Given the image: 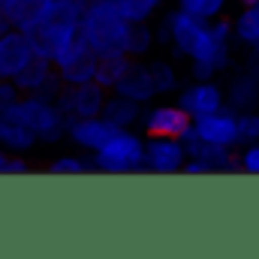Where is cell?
Here are the masks:
<instances>
[{"label": "cell", "mask_w": 259, "mask_h": 259, "mask_svg": "<svg viewBox=\"0 0 259 259\" xmlns=\"http://www.w3.org/2000/svg\"><path fill=\"white\" fill-rule=\"evenodd\" d=\"M84 6H88V0H52L49 15L33 30H27V42H30L36 58H49L52 64L61 58V52L78 33V21H81Z\"/></svg>", "instance_id": "6da1fadb"}, {"label": "cell", "mask_w": 259, "mask_h": 259, "mask_svg": "<svg viewBox=\"0 0 259 259\" xmlns=\"http://www.w3.org/2000/svg\"><path fill=\"white\" fill-rule=\"evenodd\" d=\"M78 30L91 52L97 58H112V55H127V30L130 21L106 0H88Z\"/></svg>", "instance_id": "7a4b0ae2"}, {"label": "cell", "mask_w": 259, "mask_h": 259, "mask_svg": "<svg viewBox=\"0 0 259 259\" xmlns=\"http://www.w3.org/2000/svg\"><path fill=\"white\" fill-rule=\"evenodd\" d=\"M142 151H145V136L133 130H115L103 148L91 154L94 172L106 175H136L142 172Z\"/></svg>", "instance_id": "3957f363"}, {"label": "cell", "mask_w": 259, "mask_h": 259, "mask_svg": "<svg viewBox=\"0 0 259 259\" xmlns=\"http://www.w3.org/2000/svg\"><path fill=\"white\" fill-rule=\"evenodd\" d=\"M9 121L21 124L24 130H30L42 145H58L64 142V115L55 109L52 100H42L36 94H21L15 100V106L9 112H3Z\"/></svg>", "instance_id": "277c9868"}, {"label": "cell", "mask_w": 259, "mask_h": 259, "mask_svg": "<svg viewBox=\"0 0 259 259\" xmlns=\"http://www.w3.org/2000/svg\"><path fill=\"white\" fill-rule=\"evenodd\" d=\"M109 91L97 81H84V84H64L55 97V109L64 118H94L103 112Z\"/></svg>", "instance_id": "5b68a950"}, {"label": "cell", "mask_w": 259, "mask_h": 259, "mask_svg": "<svg viewBox=\"0 0 259 259\" xmlns=\"http://www.w3.org/2000/svg\"><path fill=\"white\" fill-rule=\"evenodd\" d=\"M97 64H100V58L91 52V46L84 42V36L78 30L72 36V42L61 52V58L55 61V72L64 84H84V81L97 78Z\"/></svg>", "instance_id": "8992f818"}, {"label": "cell", "mask_w": 259, "mask_h": 259, "mask_svg": "<svg viewBox=\"0 0 259 259\" xmlns=\"http://www.w3.org/2000/svg\"><path fill=\"white\" fill-rule=\"evenodd\" d=\"M187 154L178 136H145V151H142V172L154 175H175L181 172Z\"/></svg>", "instance_id": "52a82bcc"}, {"label": "cell", "mask_w": 259, "mask_h": 259, "mask_svg": "<svg viewBox=\"0 0 259 259\" xmlns=\"http://www.w3.org/2000/svg\"><path fill=\"white\" fill-rule=\"evenodd\" d=\"M175 94H178L175 106H178L190 121L208 115V112H217V109L223 106V84H220L217 78H190V84L178 88Z\"/></svg>", "instance_id": "ba28073f"}, {"label": "cell", "mask_w": 259, "mask_h": 259, "mask_svg": "<svg viewBox=\"0 0 259 259\" xmlns=\"http://www.w3.org/2000/svg\"><path fill=\"white\" fill-rule=\"evenodd\" d=\"M190 124V118L175 106V103H145L139 130L145 136H181V130Z\"/></svg>", "instance_id": "9c48e42d"}, {"label": "cell", "mask_w": 259, "mask_h": 259, "mask_svg": "<svg viewBox=\"0 0 259 259\" xmlns=\"http://www.w3.org/2000/svg\"><path fill=\"white\" fill-rule=\"evenodd\" d=\"M193 130L202 142L220 145V148H238V133H235V112L229 106H220L217 112H208L193 121Z\"/></svg>", "instance_id": "30bf717a"}, {"label": "cell", "mask_w": 259, "mask_h": 259, "mask_svg": "<svg viewBox=\"0 0 259 259\" xmlns=\"http://www.w3.org/2000/svg\"><path fill=\"white\" fill-rule=\"evenodd\" d=\"M112 133H115V127L109 121H103L100 115H94V118H66L64 121V139L72 142L75 148H81V151H91V154L97 148H103Z\"/></svg>", "instance_id": "8fae6325"}, {"label": "cell", "mask_w": 259, "mask_h": 259, "mask_svg": "<svg viewBox=\"0 0 259 259\" xmlns=\"http://www.w3.org/2000/svg\"><path fill=\"white\" fill-rule=\"evenodd\" d=\"M30 58H33V49L27 42V33L3 27L0 30V78H15Z\"/></svg>", "instance_id": "7c38bea8"}, {"label": "cell", "mask_w": 259, "mask_h": 259, "mask_svg": "<svg viewBox=\"0 0 259 259\" xmlns=\"http://www.w3.org/2000/svg\"><path fill=\"white\" fill-rule=\"evenodd\" d=\"M223 106L232 112H256L259 109V75L247 72L244 66L235 69L223 88Z\"/></svg>", "instance_id": "4fadbf2b"}, {"label": "cell", "mask_w": 259, "mask_h": 259, "mask_svg": "<svg viewBox=\"0 0 259 259\" xmlns=\"http://www.w3.org/2000/svg\"><path fill=\"white\" fill-rule=\"evenodd\" d=\"M112 94H121V97H127V100H136L139 106L157 100L154 81H151V72H148L145 58H130V66L124 69V75L118 78V84L112 88Z\"/></svg>", "instance_id": "5bb4252c"}, {"label": "cell", "mask_w": 259, "mask_h": 259, "mask_svg": "<svg viewBox=\"0 0 259 259\" xmlns=\"http://www.w3.org/2000/svg\"><path fill=\"white\" fill-rule=\"evenodd\" d=\"M52 0H3V21L12 30H33L46 15H49Z\"/></svg>", "instance_id": "9a60e30c"}, {"label": "cell", "mask_w": 259, "mask_h": 259, "mask_svg": "<svg viewBox=\"0 0 259 259\" xmlns=\"http://www.w3.org/2000/svg\"><path fill=\"white\" fill-rule=\"evenodd\" d=\"M100 118H103V121H109L115 130H133V127H139L142 106H139L136 100H127V97H121V94H112V91H109V97H106V103H103Z\"/></svg>", "instance_id": "2e32d148"}, {"label": "cell", "mask_w": 259, "mask_h": 259, "mask_svg": "<svg viewBox=\"0 0 259 259\" xmlns=\"http://www.w3.org/2000/svg\"><path fill=\"white\" fill-rule=\"evenodd\" d=\"M232 21V42L244 52H259V0L250 6H241V12Z\"/></svg>", "instance_id": "e0dca14e"}, {"label": "cell", "mask_w": 259, "mask_h": 259, "mask_svg": "<svg viewBox=\"0 0 259 259\" xmlns=\"http://www.w3.org/2000/svg\"><path fill=\"white\" fill-rule=\"evenodd\" d=\"M39 145V139L30 133V130H24L21 124H15V121H9L6 115H0V148L6 151V154H27V151H33Z\"/></svg>", "instance_id": "ac0fdd59"}, {"label": "cell", "mask_w": 259, "mask_h": 259, "mask_svg": "<svg viewBox=\"0 0 259 259\" xmlns=\"http://www.w3.org/2000/svg\"><path fill=\"white\" fill-rule=\"evenodd\" d=\"M52 72H55V64L49 61V58H30L27 61V66L12 78L15 81V88L21 91V94H39V88L52 78Z\"/></svg>", "instance_id": "d6986e66"}, {"label": "cell", "mask_w": 259, "mask_h": 259, "mask_svg": "<svg viewBox=\"0 0 259 259\" xmlns=\"http://www.w3.org/2000/svg\"><path fill=\"white\" fill-rule=\"evenodd\" d=\"M148 72H151V81H154V94L157 97H169L181 88V78H178V69L169 58H145Z\"/></svg>", "instance_id": "ffe728a7"}, {"label": "cell", "mask_w": 259, "mask_h": 259, "mask_svg": "<svg viewBox=\"0 0 259 259\" xmlns=\"http://www.w3.org/2000/svg\"><path fill=\"white\" fill-rule=\"evenodd\" d=\"M109 6H115L130 24L133 21H154V15L166 6V0H106Z\"/></svg>", "instance_id": "44dd1931"}, {"label": "cell", "mask_w": 259, "mask_h": 259, "mask_svg": "<svg viewBox=\"0 0 259 259\" xmlns=\"http://www.w3.org/2000/svg\"><path fill=\"white\" fill-rule=\"evenodd\" d=\"M154 24L151 21H133L127 30V58H148L154 52Z\"/></svg>", "instance_id": "7402d4cb"}, {"label": "cell", "mask_w": 259, "mask_h": 259, "mask_svg": "<svg viewBox=\"0 0 259 259\" xmlns=\"http://www.w3.org/2000/svg\"><path fill=\"white\" fill-rule=\"evenodd\" d=\"M130 66V58L127 55H112V58H100L97 64V84H103L106 91H112L118 84V78L124 75V69Z\"/></svg>", "instance_id": "603a6c76"}, {"label": "cell", "mask_w": 259, "mask_h": 259, "mask_svg": "<svg viewBox=\"0 0 259 259\" xmlns=\"http://www.w3.org/2000/svg\"><path fill=\"white\" fill-rule=\"evenodd\" d=\"M226 6L229 0H178V9L193 15V18H202V21H211L217 15H226Z\"/></svg>", "instance_id": "cb8c5ba5"}, {"label": "cell", "mask_w": 259, "mask_h": 259, "mask_svg": "<svg viewBox=\"0 0 259 259\" xmlns=\"http://www.w3.org/2000/svg\"><path fill=\"white\" fill-rule=\"evenodd\" d=\"M49 172H52V175H84V172H94V166H91V160H84V157L64 154V157H58V160L49 163Z\"/></svg>", "instance_id": "d4e9b609"}, {"label": "cell", "mask_w": 259, "mask_h": 259, "mask_svg": "<svg viewBox=\"0 0 259 259\" xmlns=\"http://www.w3.org/2000/svg\"><path fill=\"white\" fill-rule=\"evenodd\" d=\"M235 133H238V145L259 142V109L256 112H235Z\"/></svg>", "instance_id": "484cf974"}, {"label": "cell", "mask_w": 259, "mask_h": 259, "mask_svg": "<svg viewBox=\"0 0 259 259\" xmlns=\"http://www.w3.org/2000/svg\"><path fill=\"white\" fill-rule=\"evenodd\" d=\"M235 163H238V172H244V175H259V142L238 145V148H235Z\"/></svg>", "instance_id": "4316f807"}, {"label": "cell", "mask_w": 259, "mask_h": 259, "mask_svg": "<svg viewBox=\"0 0 259 259\" xmlns=\"http://www.w3.org/2000/svg\"><path fill=\"white\" fill-rule=\"evenodd\" d=\"M18 97H21V91L15 88V81H12V78H0V115L9 112Z\"/></svg>", "instance_id": "83f0119b"}, {"label": "cell", "mask_w": 259, "mask_h": 259, "mask_svg": "<svg viewBox=\"0 0 259 259\" xmlns=\"http://www.w3.org/2000/svg\"><path fill=\"white\" fill-rule=\"evenodd\" d=\"M27 172H30V163L24 160V154H9L3 175H27Z\"/></svg>", "instance_id": "f1b7e54d"}, {"label": "cell", "mask_w": 259, "mask_h": 259, "mask_svg": "<svg viewBox=\"0 0 259 259\" xmlns=\"http://www.w3.org/2000/svg\"><path fill=\"white\" fill-rule=\"evenodd\" d=\"M6 160H9V154H6V151H3V148H0V175H3V172H6Z\"/></svg>", "instance_id": "f546056e"}, {"label": "cell", "mask_w": 259, "mask_h": 259, "mask_svg": "<svg viewBox=\"0 0 259 259\" xmlns=\"http://www.w3.org/2000/svg\"><path fill=\"white\" fill-rule=\"evenodd\" d=\"M6 27V21H3V0H0V30Z\"/></svg>", "instance_id": "4dcf8cb0"}, {"label": "cell", "mask_w": 259, "mask_h": 259, "mask_svg": "<svg viewBox=\"0 0 259 259\" xmlns=\"http://www.w3.org/2000/svg\"><path fill=\"white\" fill-rule=\"evenodd\" d=\"M250 3H256V0H238V6H250Z\"/></svg>", "instance_id": "1f68e13d"}]
</instances>
